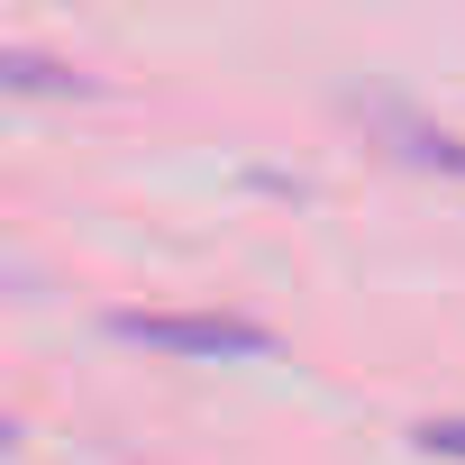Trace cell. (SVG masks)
<instances>
[{"label": "cell", "mask_w": 465, "mask_h": 465, "mask_svg": "<svg viewBox=\"0 0 465 465\" xmlns=\"http://www.w3.org/2000/svg\"><path fill=\"white\" fill-rule=\"evenodd\" d=\"M0 64H10V83H19V92H64V83L83 92V74H64V64H37V55H0Z\"/></svg>", "instance_id": "2"}, {"label": "cell", "mask_w": 465, "mask_h": 465, "mask_svg": "<svg viewBox=\"0 0 465 465\" xmlns=\"http://www.w3.org/2000/svg\"><path fill=\"white\" fill-rule=\"evenodd\" d=\"M420 447H429V456H465V420H429Z\"/></svg>", "instance_id": "3"}, {"label": "cell", "mask_w": 465, "mask_h": 465, "mask_svg": "<svg viewBox=\"0 0 465 465\" xmlns=\"http://www.w3.org/2000/svg\"><path fill=\"white\" fill-rule=\"evenodd\" d=\"M110 329L137 347H173V356H265L274 347L256 320H228V311H119Z\"/></svg>", "instance_id": "1"}]
</instances>
